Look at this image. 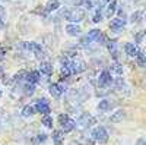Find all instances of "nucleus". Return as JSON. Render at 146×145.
I'll list each match as a JSON object with an SVG mask.
<instances>
[{
    "label": "nucleus",
    "mask_w": 146,
    "mask_h": 145,
    "mask_svg": "<svg viewBox=\"0 0 146 145\" xmlns=\"http://www.w3.org/2000/svg\"><path fill=\"white\" fill-rule=\"evenodd\" d=\"M91 138L95 142H100V144H105L108 141V132L104 126H96L92 129L91 132Z\"/></svg>",
    "instance_id": "f257e3e1"
},
{
    "label": "nucleus",
    "mask_w": 146,
    "mask_h": 145,
    "mask_svg": "<svg viewBox=\"0 0 146 145\" xmlns=\"http://www.w3.org/2000/svg\"><path fill=\"white\" fill-rule=\"evenodd\" d=\"M58 123L62 126L63 132H72L76 128V122L73 119H70L67 114H58Z\"/></svg>",
    "instance_id": "f03ea898"
},
{
    "label": "nucleus",
    "mask_w": 146,
    "mask_h": 145,
    "mask_svg": "<svg viewBox=\"0 0 146 145\" xmlns=\"http://www.w3.org/2000/svg\"><path fill=\"white\" fill-rule=\"evenodd\" d=\"M48 90H50V94L54 97V98H58V97H62V95L66 92L67 87H66V84L58 82V84H51Z\"/></svg>",
    "instance_id": "7ed1b4c3"
},
{
    "label": "nucleus",
    "mask_w": 146,
    "mask_h": 145,
    "mask_svg": "<svg viewBox=\"0 0 146 145\" xmlns=\"http://www.w3.org/2000/svg\"><path fill=\"white\" fill-rule=\"evenodd\" d=\"M111 84H113L111 74H110L108 70H102L101 75H100V78H98V85H100V88H108Z\"/></svg>",
    "instance_id": "20e7f679"
},
{
    "label": "nucleus",
    "mask_w": 146,
    "mask_h": 145,
    "mask_svg": "<svg viewBox=\"0 0 146 145\" xmlns=\"http://www.w3.org/2000/svg\"><path fill=\"white\" fill-rule=\"evenodd\" d=\"M95 122H96V119L94 116H91V114H82L79 117V120L76 122V125L79 128H83L85 129V128H89V126L95 125Z\"/></svg>",
    "instance_id": "39448f33"
},
{
    "label": "nucleus",
    "mask_w": 146,
    "mask_h": 145,
    "mask_svg": "<svg viewBox=\"0 0 146 145\" xmlns=\"http://www.w3.org/2000/svg\"><path fill=\"white\" fill-rule=\"evenodd\" d=\"M83 18H85V10L80 9V7H76V9L70 10V15H69L67 19L72 21V23H78V22H80Z\"/></svg>",
    "instance_id": "423d86ee"
},
{
    "label": "nucleus",
    "mask_w": 146,
    "mask_h": 145,
    "mask_svg": "<svg viewBox=\"0 0 146 145\" xmlns=\"http://www.w3.org/2000/svg\"><path fill=\"white\" fill-rule=\"evenodd\" d=\"M86 69V63L83 60H72L70 63V72L72 74H80Z\"/></svg>",
    "instance_id": "0eeeda50"
},
{
    "label": "nucleus",
    "mask_w": 146,
    "mask_h": 145,
    "mask_svg": "<svg viewBox=\"0 0 146 145\" xmlns=\"http://www.w3.org/2000/svg\"><path fill=\"white\" fill-rule=\"evenodd\" d=\"M126 27V19H120V18H115L111 21V23H110V28H111V31L114 32H121Z\"/></svg>",
    "instance_id": "6e6552de"
},
{
    "label": "nucleus",
    "mask_w": 146,
    "mask_h": 145,
    "mask_svg": "<svg viewBox=\"0 0 146 145\" xmlns=\"http://www.w3.org/2000/svg\"><path fill=\"white\" fill-rule=\"evenodd\" d=\"M27 82H31V84H34V85H35V84H38L41 79H42V75L40 74V72L38 70H31V72H28V74H27Z\"/></svg>",
    "instance_id": "1a4fd4ad"
},
{
    "label": "nucleus",
    "mask_w": 146,
    "mask_h": 145,
    "mask_svg": "<svg viewBox=\"0 0 146 145\" xmlns=\"http://www.w3.org/2000/svg\"><path fill=\"white\" fill-rule=\"evenodd\" d=\"M117 10V2L115 0H111V2H108L107 6H105V10H104V16L107 18H111Z\"/></svg>",
    "instance_id": "9d476101"
},
{
    "label": "nucleus",
    "mask_w": 146,
    "mask_h": 145,
    "mask_svg": "<svg viewBox=\"0 0 146 145\" xmlns=\"http://www.w3.org/2000/svg\"><path fill=\"white\" fill-rule=\"evenodd\" d=\"M40 74L41 75H45V76H50L53 74V65L48 63V62H41L40 63Z\"/></svg>",
    "instance_id": "9b49d317"
},
{
    "label": "nucleus",
    "mask_w": 146,
    "mask_h": 145,
    "mask_svg": "<svg viewBox=\"0 0 146 145\" xmlns=\"http://www.w3.org/2000/svg\"><path fill=\"white\" fill-rule=\"evenodd\" d=\"M66 32L69 35H72V37H76V35H79L82 32V28L78 23H69V25H66Z\"/></svg>",
    "instance_id": "f8f14e48"
},
{
    "label": "nucleus",
    "mask_w": 146,
    "mask_h": 145,
    "mask_svg": "<svg viewBox=\"0 0 146 145\" xmlns=\"http://www.w3.org/2000/svg\"><path fill=\"white\" fill-rule=\"evenodd\" d=\"M57 9H60V2H58V0H48L47 5H45L44 12H45V13H50V12H54Z\"/></svg>",
    "instance_id": "ddd939ff"
},
{
    "label": "nucleus",
    "mask_w": 146,
    "mask_h": 145,
    "mask_svg": "<svg viewBox=\"0 0 146 145\" xmlns=\"http://www.w3.org/2000/svg\"><path fill=\"white\" fill-rule=\"evenodd\" d=\"M124 51H126V54H129V56L136 57L139 48H137L136 44H133V43H126V44H124Z\"/></svg>",
    "instance_id": "4468645a"
},
{
    "label": "nucleus",
    "mask_w": 146,
    "mask_h": 145,
    "mask_svg": "<svg viewBox=\"0 0 146 145\" xmlns=\"http://www.w3.org/2000/svg\"><path fill=\"white\" fill-rule=\"evenodd\" d=\"M34 108H35V113H41V114H48L50 113V107H48V104H44V103H40V101H36Z\"/></svg>",
    "instance_id": "2eb2a0df"
},
{
    "label": "nucleus",
    "mask_w": 146,
    "mask_h": 145,
    "mask_svg": "<svg viewBox=\"0 0 146 145\" xmlns=\"http://www.w3.org/2000/svg\"><path fill=\"white\" fill-rule=\"evenodd\" d=\"M64 141V132L63 130H54L53 132V142L54 145H62Z\"/></svg>",
    "instance_id": "dca6fc26"
},
{
    "label": "nucleus",
    "mask_w": 146,
    "mask_h": 145,
    "mask_svg": "<svg viewBox=\"0 0 146 145\" xmlns=\"http://www.w3.org/2000/svg\"><path fill=\"white\" fill-rule=\"evenodd\" d=\"M124 112L123 110H117L111 114V117H110V122H113V123H120V122H123V119H124Z\"/></svg>",
    "instance_id": "f3484780"
},
{
    "label": "nucleus",
    "mask_w": 146,
    "mask_h": 145,
    "mask_svg": "<svg viewBox=\"0 0 146 145\" xmlns=\"http://www.w3.org/2000/svg\"><path fill=\"white\" fill-rule=\"evenodd\" d=\"M110 74L111 75H123V66H121L120 63H111V66H110Z\"/></svg>",
    "instance_id": "a211bd4d"
},
{
    "label": "nucleus",
    "mask_w": 146,
    "mask_h": 145,
    "mask_svg": "<svg viewBox=\"0 0 146 145\" xmlns=\"http://www.w3.org/2000/svg\"><path fill=\"white\" fill-rule=\"evenodd\" d=\"M111 107H113L111 101L107 100V98H104V100H101V101L98 103V110H100V112H108Z\"/></svg>",
    "instance_id": "6ab92c4d"
},
{
    "label": "nucleus",
    "mask_w": 146,
    "mask_h": 145,
    "mask_svg": "<svg viewBox=\"0 0 146 145\" xmlns=\"http://www.w3.org/2000/svg\"><path fill=\"white\" fill-rule=\"evenodd\" d=\"M143 19V10H136L130 15V22L131 23H137Z\"/></svg>",
    "instance_id": "aec40b11"
},
{
    "label": "nucleus",
    "mask_w": 146,
    "mask_h": 145,
    "mask_svg": "<svg viewBox=\"0 0 146 145\" xmlns=\"http://www.w3.org/2000/svg\"><path fill=\"white\" fill-rule=\"evenodd\" d=\"M31 51L38 57V59H41L42 56H44V53H42V48H41V45L38 44V43H34L32 41V48H31Z\"/></svg>",
    "instance_id": "412c9836"
},
{
    "label": "nucleus",
    "mask_w": 146,
    "mask_h": 145,
    "mask_svg": "<svg viewBox=\"0 0 146 145\" xmlns=\"http://www.w3.org/2000/svg\"><path fill=\"white\" fill-rule=\"evenodd\" d=\"M35 114V108L34 106H25L22 108V116L23 117H32Z\"/></svg>",
    "instance_id": "4be33fe9"
},
{
    "label": "nucleus",
    "mask_w": 146,
    "mask_h": 145,
    "mask_svg": "<svg viewBox=\"0 0 146 145\" xmlns=\"http://www.w3.org/2000/svg\"><path fill=\"white\" fill-rule=\"evenodd\" d=\"M22 90H23V92H25V95H31L35 91V85H34V84H31V82H27V84H23Z\"/></svg>",
    "instance_id": "5701e85b"
},
{
    "label": "nucleus",
    "mask_w": 146,
    "mask_h": 145,
    "mask_svg": "<svg viewBox=\"0 0 146 145\" xmlns=\"http://www.w3.org/2000/svg\"><path fill=\"white\" fill-rule=\"evenodd\" d=\"M100 34H101V32H100V29H91V31L86 34V37H88V38H89V41L92 43V41H96V38L100 37Z\"/></svg>",
    "instance_id": "b1692460"
},
{
    "label": "nucleus",
    "mask_w": 146,
    "mask_h": 145,
    "mask_svg": "<svg viewBox=\"0 0 146 145\" xmlns=\"http://www.w3.org/2000/svg\"><path fill=\"white\" fill-rule=\"evenodd\" d=\"M136 59H137V65H139L140 67H145V53H143L142 50H139V51H137Z\"/></svg>",
    "instance_id": "393cba45"
},
{
    "label": "nucleus",
    "mask_w": 146,
    "mask_h": 145,
    "mask_svg": "<svg viewBox=\"0 0 146 145\" xmlns=\"http://www.w3.org/2000/svg\"><path fill=\"white\" fill-rule=\"evenodd\" d=\"M42 125L45 126V128H53V119L50 117V116H48V114H45L44 117H42Z\"/></svg>",
    "instance_id": "a878e982"
},
{
    "label": "nucleus",
    "mask_w": 146,
    "mask_h": 145,
    "mask_svg": "<svg viewBox=\"0 0 146 145\" xmlns=\"http://www.w3.org/2000/svg\"><path fill=\"white\" fill-rule=\"evenodd\" d=\"M25 78H27V72H25V70H21V72H18V74L13 76V81L21 82V81H23Z\"/></svg>",
    "instance_id": "bb28decb"
},
{
    "label": "nucleus",
    "mask_w": 146,
    "mask_h": 145,
    "mask_svg": "<svg viewBox=\"0 0 146 145\" xmlns=\"http://www.w3.org/2000/svg\"><path fill=\"white\" fill-rule=\"evenodd\" d=\"M45 139H47V135H45V134H38V135L34 138V145H38V144L44 142Z\"/></svg>",
    "instance_id": "cd10ccee"
},
{
    "label": "nucleus",
    "mask_w": 146,
    "mask_h": 145,
    "mask_svg": "<svg viewBox=\"0 0 146 145\" xmlns=\"http://www.w3.org/2000/svg\"><path fill=\"white\" fill-rule=\"evenodd\" d=\"M107 47H108L110 53H113V51L118 50V48H117V43H115V41H107Z\"/></svg>",
    "instance_id": "c85d7f7f"
},
{
    "label": "nucleus",
    "mask_w": 146,
    "mask_h": 145,
    "mask_svg": "<svg viewBox=\"0 0 146 145\" xmlns=\"http://www.w3.org/2000/svg\"><path fill=\"white\" fill-rule=\"evenodd\" d=\"M92 21H94V22H101V21H102V12H101V9H98V10L95 12Z\"/></svg>",
    "instance_id": "c756f323"
},
{
    "label": "nucleus",
    "mask_w": 146,
    "mask_h": 145,
    "mask_svg": "<svg viewBox=\"0 0 146 145\" xmlns=\"http://www.w3.org/2000/svg\"><path fill=\"white\" fill-rule=\"evenodd\" d=\"M115 85H117L115 88H117L118 91H123V90H124V87H126V84H124V81L121 79V78H118V79L115 81Z\"/></svg>",
    "instance_id": "7c9ffc66"
},
{
    "label": "nucleus",
    "mask_w": 146,
    "mask_h": 145,
    "mask_svg": "<svg viewBox=\"0 0 146 145\" xmlns=\"http://www.w3.org/2000/svg\"><path fill=\"white\" fill-rule=\"evenodd\" d=\"M143 38H145V31H140V32L135 34V40H136L137 44H140V43L143 41Z\"/></svg>",
    "instance_id": "2f4dec72"
},
{
    "label": "nucleus",
    "mask_w": 146,
    "mask_h": 145,
    "mask_svg": "<svg viewBox=\"0 0 146 145\" xmlns=\"http://www.w3.org/2000/svg\"><path fill=\"white\" fill-rule=\"evenodd\" d=\"M80 142H82V145H94V139L92 138H88V136H83L82 139H80Z\"/></svg>",
    "instance_id": "473e14b6"
},
{
    "label": "nucleus",
    "mask_w": 146,
    "mask_h": 145,
    "mask_svg": "<svg viewBox=\"0 0 146 145\" xmlns=\"http://www.w3.org/2000/svg\"><path fill=\"white\" fill-rule=\"evenodd\" d=\"M80 5H83L85 9H92V6H94L92 0H80Z\"/></svg>",
    "instance_id": "72a5a7b5"
},
{
    "label": "nucleus",
    "mask_w": 146,
    "mask_h": 145,
    "mask_svg": "<svg viewBox=\"0 0 146 145\" xmlns=\"http://www.w3.org/2000/svg\"><path fill=\"white\" fill-rule=\"evenodd\" d=\"M70 75H72L70 67H63V66H62V78H69Z\"/></svg>",
    "instance_id": "f704fd0d"
},
{
    "label": "nucleus",
    "mask_w": 146,
    "mask_h": 145,
    "mask_svg": "<svg viewBox=\"0 0 146 145\" xmlns=\"http://www.w3.org/2000/svg\"><path fill=\"white\" fill-rule=\"evenodd\" d=\"M107 35L105 34H100V37L96 38V43H100V44H107Z\"/></svg>",
    "instance_id": "c9c22d12"
},
{
    "label": "nucleus",
    "mask_w": 146,
    "mask_h": 145,
    "mask_svg": "<svg viewBox=\"0 0 146 145\" xmlns=\"http://www.w3.org/2000/svg\"><path fill=\"white\" fill-rule=\"evenodd\" d=\"M91 44V41H89V38L85 35V37H82L80 38V45H83V47H86V45H89Z\"/></svg>",
    "instance_id": "e433bc0d"
},
{
    "label": "nucleus",
    "mask_w": 146,
    "mask_h": 145,
    "mask_svg": "<svg viewBox=\"0 0 146 145\" xmlns=\"http://www.w3.org/2000/svg\"><path fill=\"white\" fill-rule=\"evenodd\" d=\"M69 15H70V10L69 9H63L62 12H60V16H62V18H69Z\"/></svg>",
    "instance_id": "4c0bfd02"
},
{
    "label": "nucleus",
    "mask_w": 146,
    "mask_h": 145,
    "mask_svg": "<svg viewBox=\"0 0 146 145\" xmlns=\"http://www.w3.org/2000/svg\"><path fill=\"white\" fill-rule=\"evenodd\" d=\"M118 18L120 19H126V12L123 9H118Z\"/></svg>",
    "instance_id": "58836bf2"
},
{
    "label": "nucleus",
    "mask_w": 146,
    "mask_h": 145,
    "mask_svg": "<svg viewBox=\"0 0 146 145\" xmlns=\"http://www.w3.org/2000/svg\"><path fill=\"white\" fill-rule=\"evenodd\" d=\"M5 50H3V48H0V60H3V57H5Z\"/></svg>",
    "instance_id": "ea45409f"
},
{
    "label": "nucleus",
    "mask_w": 146,
    "mask_h": 145,
    "mask_svg": "<svg viewBox=\"0 0 146 145\" xmlns=\"http://www.w3.org/2000/svg\"><path fill=\"white\" fill-rule=\"evenodd\" d=\"M137 145H145V139H143V138H140V139L137 141Z\"/></svg>",
    "instance_id": "a19ab883"
},
{
    "label": "nucleus",
    "mask_w": 146,
    "mask_h": 145,
    "mask_svg": "<svg viewBox=\"0 0 146 145\" xmlns=\"http://www.w3.org/2000/svg\"><path fill=\"white\" fill-rule=\"evenodd\" d=\"M5 27V22H3V19H0V29H2Z\"/></svg>",
    "instance_id": "79ce46f5"
},
{
    "label": "nucleus",
    "mask_w": 146,
    "mask_h": 145,
    "mask_svg": "<svg viewBox=\"0 0 146 145\" xmlns=\"http://www.w3.org/2000/svg\"><path fill=\"white\" fill-rule=\"evenodd\" d=\"M70 145H80V144H79V142H72Z\"/></svg>",
    "instance_id": "37998d69"
},
{
    "label": "nucleus",
    "mask_w": 146,
    "mask_h": 145,
    "mask_svg": "<svg viewBox=\"0 0 146 145\" xmlns=\"http://www.w3.org/2000/svg\"><path fill=\"white\" fill-rule=\"evenodd\" d=\"M66 2H72V0H66Z\"/></svg>",
    "instance_id": "c03bdc74"
}]
</instances>
